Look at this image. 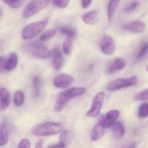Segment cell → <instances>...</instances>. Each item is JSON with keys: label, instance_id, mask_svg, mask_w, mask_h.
<instances>
[{"label": "cell", "instance_id": "obj_4", "mask_svg": "<svg viewBox=\"0 0 148 148\" xmlns=\"http://www.w3.org/2000/svg\"><path fill=\"white\" fill-rule=\"evenodd\" d=\"M49 22V18L30 23L23 28L21 36L24 40H30L40 34L45 29Z\"/></svg>", "mask_w": 148, "mask_h": 148}, {"label": "cell", "instance_id": "obj_29", "mask_svg": "<svg viewBox=\"0 0 148 148\" xmlns=\"http://www.w3.org/2000/svg\"><path fill=\"white\" fill-rule=\"evenodd\" d=\"M135 100L138 101H148V88L142 92H139L135 96Z\"/></svg>", "mask_w": 148, "mask_h": 148}, {"label": "cell", "instance_id": "obj_15", "mask_svg": "<svg viewBox=\"0 0 148 148\" xmlns=\"http://www.w3.org/2000/svg\"><path fill=\"white\" fill-rule=\"evenodd\" d=\"M73 133L70 130H64L62 132L59 138V143L61 147H66L69 146L73 140Z\"/></svg>", "mask_w": 148, "mask_h": 148}, {"label": "cell", "instance_id": "obj_21", "mask_svg": "<svg viewBox=\"0 0 148 148\" xmlns=\"http://www.w3.org/2000/svg\"><path fill=\"white\" fill-rule=\"evenodd\" d=\"M17 62H18V58L17 55L15 53H10L8 59L6 61L5 64V70L11 71L13 70L17 66Z\"/></svg>", "mask_w": 148, "mask_h": 148}, {"label": "cell", "instance_id": "obj_9", "mask_svg": "<svg viewBox=\"0 0 148 148\" xmlns=\"http://www.w3.org/2000/svg\"><path fill=\"white\" fill-rule=\"evenodd\" d=\"M119 115L120 113L118 110H111L103 116V118L100 120V122L106 129H108L112 127Z\"/></svg>", "mask_w": 148, "mask_h": 148}, {"label": "cell", "instance_id": "obj_25", "mask_svg": "<svg viewBox=\"0 0 148 148\" xmlns=\"http://www.w3.org/2000/svg\"><path fill=\"white\" fill-rule=\"evenodd\" d=\"M40 87H41V80L39 77H35L33 79V88L34 90L35 95L38 96L40 94Z\"/></svg>", "mask_w": 148, "mask_h": 148}, {"label": "cell", "instance_id": "obj_12", "mask_svg": "<svg viewBox=\"0 0 148 148\" xmlns=\"http://www.w3.org/2000/svg\"><path fill=\"white\" fill-rule=\"evenodd\" d=\"M52 65L55 70H59L63 65V56L58 48H55L52 52Z\"/></svg>", "mask_w": 148, "mask_h": 148}, {"label": "cell", "instance_id": "obj_18", "mask_svg": "<svg viewBox=\"0 0 148 148\" xmlns=\"http://www.w3.org/2000/svg\"><path fill=\"white\" fill-rule=\"evenodd\" d=\"M119 2L120 0H110L109 3H108V10H107V17H108V20L110 23L113 21L114 14H115L117 8H118Z\"/></svg>", "mask_w": 148, "mask_h": 148}, {"label": "cell", "instance_id": "obj_13", "mask_svg": "<svg viewBox=\"0 0 148 148\" xmlns=\"http://www.w3.org/2000/svg\"><path fill=\"white\" fill-rule=\"evenodd\" d=\"M10 103V94L4 88H0V111H4Z\"/></svg>", "mask_w": 148, "mask_h": 148}, {"label": "cell", "instance_id": "obj_35", "mask_svg": "<svg viewBox=\"0 0 148 148\" xmlns=\"http://www.w3.org/2000/svg\"><path fill=\"white\" fill-rule=\"evenodd\" d=\"M92 0H82L81 1V4H82V7L83 8H88L90 7V5L91 4Z\"/></svg>", "mask_w": 148, "mask_h": 148}, {"label": "cell", "instance_id": "obj_31", "mask_svg": "<svg viewBox=\"0 0 148 148\" xmlns=\"http://www.w3.org/2000/svg\"><path fill=\"white\" fill-rule=\"evenodd\" d=\"M70 0H53V4L59 8L64 9L69 4Z\"/></svg>", "mask_w": 148, "mask_h": 148}, {"label": "cell", "instance_id": "obj_3", "mask_svg": "<svg viewBox=\"0 0 148 148\" xmlns=\"http://www.w3.org/2000/svg\"><path fill=\"white\" fill-rule=\"evenodd\" d=\"M26 52L38 59H46L51 56V51L47 47L38 41L29 42L23 46Z\"/></svg>", "mask_w": 148, "mask_h": 148}, {"label": "cell", "instance_id": "obj_26", "mask_svg": "<svg viewBox=\"0 0 148 148\" xmlns=\"http://www.w3.org/2000/svg\"><path fill=\"white\" fill-rule=\"evenodd\" d=\"M6 4L12 8H19L23 5L26 0H2Z\"/></svg>", "mask_w": 148, "mask_h": 148}, {"label": "cell", "instance_id": "obj_28", "mask_svg": "<svg viewBox=\"0 0 148 148\" xmlns=\"http://www.w3.org/2000/svg\"><path fill=\"white\" fill-rule=\"evenodd\" d=\"M56 34V30H49L48 31H46V33H43L41 36H40L39 39L40 40H42V41H45V40H48L49 39L52 38L53 36Z\"/></svg>", "mask_w": 148, "mask_h": 148}, {"label": "cell", "instance_id": "obj_14", "mask_svg": "<svg viewBox=\"0 0 148 148\" xmlns=\"http://www.w3.org/2000/svg\"><path fill=\"white\" fill-rule=\"evenodd\" d=\"M106 130V129L99 121V122L93 127L92 130L91 131V140H93V141H97V140H100V139H101V137H103V136L105 134Z\"/></svg>", "mask_w": 148, "mask_h": 148}, {"label": "cell", "instance_id": "obj_34", "mask_svg": "<svg viewBox=\"0 0 148 148\" xmlns=\"http://www.w3.org/2000/svg\"><path fill=\"white\" fill-rule=\"evenodd\" d=\"M5 64L6 60L4 58L0 56V73L5 70Z\"/></svg>", "mask_w": 148, "mask_h": 148}, {"label": "cell", "instance_id": "obj_22", "mask_svg": "<svg viewBox=\"0 0 148 148\" xmlns=\"http://www.w3.org/2000/svg\"><path fill=\"white\" fill-rule=\"evenodd\" d=\"M14 103L16 106H21L25 101V95L23 92L20 90H17L14 94Z\"/></svg>", "mask_w": 148, "mask_h": 148}, {"label": "cell", "instance_id": "obj_37", "mask_svg": "<svg viewBox=\"0 0 148 148\" xmlns=\"http://www.w3.org/2000/svg\"><path fill=\"white\" fill-rule=\"evenodd\" d=\"M1 14H2V10H1V7H0V16H1Z\"/></svg>", "mask_w": 148, "mask_h": 148}, {"label": "cell", "instance_id": "obj_6", "mask_svg": "<svg viewBox=\"0 0 148 148\" xmlns=\"http://www.w3.org/2000/svg\"><path fill=\"white\" fill-rule=\"evenodd\" d=\"M137 82H138L137 76H132L128 78H120L110 82L107 86V89L109 91H116L122 88L134 86L137 85Z\"/></svg>", "mask_w": 148, "mask_h": 148}, {"label": "cell", "instance_id": "obj_7", "mask_svg": "<svg viewBox=\"0 0 148 148\" xmlns=\"http://www.w3.org/2000/svg\"><path fill=\"white\" fill-rule=\"evenodd\" d=\"M105 98V92H100L95 95L92 101V106L87 112V116L89 117H96L99 115L102 108L103 103Z\"/></svg>", "mask_w": 148, "mask_h": 148}, {"label": "cell", "instance_id": "obj_5", "mask_svg": "<svg viewBox=\"0 0 148 148\" xmlns=\"http://www.w3.org/2000/svg\"><path fill=\"white\" fill-rule=\"evenodd\" d=\"M51 0H32L30 1L25 8L23 11V16L24 18H29L32 16L35 15L36 14L41 11L44 9Z\"/></svg>", "mask_w": 148, "mask_h": 148}, {"label": "cell", "instance_id": "obj_1", "mask_svg": "<svg viewBox=\"0 0 148 148\" xmlns=\"http://www.w3.org/2000/svg\"><path fill=\"white\" fill-rule=\"evenodd\" d=\"M63 129L62 123L48 121L38 124L33 127L32 129V134L39 137H48L61 132Z\"/></svg>", "mask_w": 148, "mask_h": 148}, {"label": "cell", "instance_id": "obj_38", "mask_svg": "<svg viewBox=\"0 0 148 148\" xmlns=\"http://www.w3.org/2000/svg\"><path fill=\"white\" fill-rule=\"evenodd\" d=\"M146 71H147V72H148V65L146 66Z\"/></svg>", "mask_w": 148, "mask_h": 148}, {"label": "cell", "instance_id": "obj_32", "mask_svg": "<svg viewBox=\"0 0 148 148\" xmlns=\"http://www.w3.org/2000/svg\"><path fill=\"white\" fill-rule=\"evenodd\" d=\"M139 6V2L138 1H134V2L132 3L131 4L128 6L127 7H126L124 9V12L126 13H130L132 12H133L134 10H135L137 8V7Z\"/></svg>", "mask_w": 148, "mask_h": 148}, {"label": "cell", "instance_id": "obj_11", "mask_svg": "<svg viewBox=\"0 0 148 148\" xmlns=\"http://www.w3.org/2000/svg\"><path fill=\"white\" fill-rule=\"evenodd\" d=\"M123 28L131 33H142L145 30L146 24L140 21H132L125 23Z\"/></svg>", "mask_w": 148, "mask_h": 148}, {"label": "cell", "instance_id": "obj_19", "mask_svg": "<svg viewBox=\"0 0 148 148\" xmlns=\"http://www.w3.org/2000/svg\"><path fill=\"white\" fill-rule=\"evenodd\" d=\"M9 140L8 126L6 122L0 124V146L5 145Z\"/></svg>", "mask_w": 148, "mask_h": 148}, {"label": "cell", "instance_id": "obj_23", "mask_svg": "<svg viewBox=\"0 0 148 148\" xmlns=\"http://www.w3.org/2000/svg\"><path fill=\"white\" fill-rule=\"evenodd\" d=\"M74 39L71 38H67L63 43V52L66 55H69L72 51V41Z\"/></svg>", "mask_w": 148, "mask_h": 148}, {"label": "cell", "instance_id": "obj_10", "mask_svg": "<svg viewBox=\"0 0 148 148\" xmlns=\"http://www.w3.org/2000/svg\"><path fill=\"white\" fill-rule=\"evenodd\" d=\"M74 82V77L69 75L62 74L56 77L53 81V85L58 88H66Z\"/></svg>", "mask_w": 148, "mask_h": 148}, {"label": "cell", "instance_id": "obj_27", "mask_svg": "<svg viewBox=\"0 0 148 148\" xmlns=\"http://www.w3.org/2000/svg\"><path fill=\"white\" fill-rule=\"evenodd\" d=\"M138 116L140 119L147 118L148 116V103H143L138 110Z\"/></svg>", "mask_w": 148, "mask_h": 148}, {"label": "cell", "instance_id": "obj_36", "mask_svg": "<svg viewBox=\"0 0 148 148\" xmlns=\"http://www.w3.org/2000/svg\"><path fill=\"white\" fill-rule=\"evenodd\" d=\"M36 148H41L43 147V141H42L41 140H38L37 143V144H36Z\"/></svg>", "mask_w": 148, "mask_h": 148}, {"label": "cell", "instance_id": "obj_17", "mask_svg": "<svg viewBox=\"0 0 148 148\" xmlns=\"http://www.w3.org/2000/svg\"><path fill=\"white\" fill-rule=\"evenodd\" d=\"M82 19L86 24L95 25L98 22V14L96 11L88 12L82 15Z\"/></svg>", "mask_w": 148, "mask_h": 148}, {"label": "cell", "instance_id": "obj_20", "mask_svg": "<svg viewBox=\"0 0 148 148\" xmlns=\"http://www.w3.org/2000/svg\"><path fill=\"white\" fill-rule=\"evenodd\" d=\"M112 127V132L114 137L116 139L122 138L125 134V129L122 123L120 121H115Z\"/></svg>", "mask_w": 148, "mask_h": 148}, {"label": "cell", "instance_id": "obj_30", "mask_svg": "<svg viewBox=\"0 0 148 148\" xmlns=\"http://www.w3.org/2000/svg\"><path fill=\"white\" fill-rule=\"evenodd\" d=\"M148 53V43H144L143 46H142L141 49L139 51L138 53H137V59H141L143 57L145 56V55Z\"/></svg>", "mask_w": 148, "mask_h": 148}, {"label": "cell", "instance_id": "obj_33", "mask_svg": "<svg viewBox=\"0 0 148 148\" xmlns=\"http://www.w3.org/2000/svg\"><path fill=\"white\" fill-rule=\"evenodd\" d=\"M31 147V144H30V140L27 139H23L20 141V144H19V148H30Z\"/></svg>", "mask_w": 148, "mask_h": 148}, {"label": "cell", "instance_id": "obj_24", "mask_svg": "<svg viewBox=\"0 0 148 148\" xmlns=\"http://www.w3.org/2000/svg\"><path fill=\"white\" fill-rule=\"evenodd\" d=\"M61 33L67 36L68 38H71L75 39L77 36V33L73 28H71L69 27H62L60 29Z\"/></svg>", "mask_w": 148, "mask_h": 148}, {"label": "cell", "instance_id": "obj_16", "mask_svg": "<svg viewBox=\"0 0 148 148\" xmlns=\"http://www.w3.org/2000/svg\"><path fill=\"white\" fill-rule=\"evenodd\" d=\"M126 66H127V62L122 58H118L111 64L108 69V72L109 73H114L117 71L124 69Z\"/></svg>", "mask_w": 148, "mask_h": 148}, {"label": "cell", "instance_id": "obj_2", "mask_svg": "<svg viewBox=\"0 0 148 148\" xmlns=\"http://www.w3.org/2000/svg\"><path fill=\"white\" fill-rule=\"evenodd\" d=\"M85 92V89L84 88H72L63 91L59 95L56 102L55 103V111H61L66 106L68 101L75 97L83 95Z\"/></svg>", "mask_w": 148, "mask_h": 148}, {"label": "cell", "instance_id": "obj_8", "mask_svg": "<svg viewBox=\"0 0 148 148\" xmlns=\"http://www.w3.org/2000/svg\"><path fill=\"white\" fill-rule=\"evenodd\" d=\"M100 47L105 54L111 56L114 53L116 49L115 40L111 36H104L100 41Z\"/></svg>", "mask_w": 148, "mask_h": 148}]
</instances>
